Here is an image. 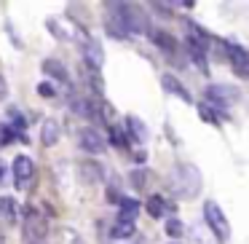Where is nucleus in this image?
Returning <instances> with one entry per match:
<instances>
[{"label": "nucleus", "instance_id": "nucleus-1", "mask_svg": "<svg viewBox=\"0 0 249 244\" xmlns=\"http://www.w3.org/2000/svg\"><path fill=\"white\" fill-rule=\"evenodd\" d=\"M169 188L177 199H196L201 190V172L193 164H177L169 172Z\"/></svg>", "mask_w": 249, "mask_h": 244}, {"label": "nucleus", "instance_id": "nucleus-2", "mask_svg": "<svg viewBox=\"0 0 249 244\" xmlns=\"http://www.w3.org/2000/svg\"><path fill=\"white\" fill-rule=\"evenodd\" d=\"M49 242V220L38 209H27L22 223V244H46Z\"/></svg>", "mask_w": 249, "mask_h": 244}, {"label": "nucleus", "instance_id": "nucleus-3", "mask_svg": "<svg viewBox=\"0 0 249 244\" xmlns=\"http://www.w3.org/2000/svg\"><path fill=\"white\" fill-rule=\"evenodd\" d=\"M204 220L209 225V231L214 233L220 242H228L231 239V223H228L225 212L217 201H204Z\"/></svg>", "mask_w": 249, "mask_h": 244}, {"label": "nucleus", "instance_id": "nucleus-4", "mask_svg": "<svg viewBox=\"0 0 249 244\" xmlns=\"http://www.w3.org/2000/svg\"><path fill=\"white\" fill-rule=\"evenodd\" d=\"M206 105H214V110H228L231 105H236L241 99L236 86L231 83H209L206 86Z\"/></svg>", "mask_w": 249, "mask_h": 244}, {"label": "nucleus", "instance_id": "nucleus-5", "mask_svg": "<svg viewBox=\"0 0 249 244\" xmlns=\"http://www.w3.org/2000/svg\"><path fill=\"white\" fill-rule=\"evenodd\" d=\"M121 19H124L126 35H142L150 30L145 11L140 6H134V3H121Z\"/></svg>", "mask_w": 249, "mask_h": 244}, {"label": "nucleus", "instance_id": "nucleus-6", "mask_svg": "<svg viewBox=\"0 0 249 244\" xmlns=\"http://www.w3.org/2000/svg\"><path fill=\"white\" fill-rule=\"evenodd\" d=\"M78 145H81L86 153H91V156H99V153L107 150V142H105V137L99 134L94 126H83V129L78 131Z\"/></svg>", "mask_w": 249, "mask_h": 244}, {"label": "nucleus", "instance_id": "nucleus-7", "mask_svg": "<svg viewBox=\"0 0 249 244\" xmlns=\"http://www.w3.org/2000/svg\"><path fill=\"white\" fill-rule=\"evenodd\" d=\"M225 62L238 73V75L249 78V51L244 46H236V43H228L225 40Z\"/></svg>", "mask_w": 249, "mask_h": 244}, {"label": "nucleus", "instance_id": "nucleus-8", "mask_svg": "<svg viewBox=\"0 0 249 244\" xmlns=\"http://www.w3.org/2000/svg\"><path fill=\"white\" fill-rule=\"evenodd\" d=\"M35 174V164L30 156H17L14 158V180H17V188L24 190L27 188V183L33 180Z\"/></svg>", "mask_w": 249, "mask_h": 244}, {"label": "nucleus", "instance_id": "nucleus-9", "mask_svg": "<svg viewBox=\"0 0 249 244\" xmlns=\"http://www.w3.org/2000/svg\"><path fill=\"white\" fill-rule=\"evenodd\" d=\"M78 177L86 185H97L105 180V169H102V164L94 161V158H83V161L78 164Z\"/></svg>", "mask_w": 249, "mask_h": 244}, {"label": "nucleus", "instance_id": "nucleus-10", "mask_svg": "<svg viewBox=\"0 0 249 244\" xmlns=\"http://www.w3.org/2000/svg\"><path fill=\"white\" fill-rule=\"evenodd\" d=\"M147 35H150L153 46H156L158 51H163L166 56L179 54V43H177V38H174L172 33H166V30H150Z\"/></svg>", "mask_w": 249, "mask_h": 244}, {"label": "nucleus", "instance_id": "nucleus-11", "mask_svg": "<svg viewBox=\"0 0 249 244\" xmlns=\"http://www.w3.org/2000/svg\"><path fill=\"white\" fill-rule=\"evenodd\" d=\"M161 86H163V92H169V94H174V97H179L182 102H193V97H190V92H188V86H185L182 81H179L177 75H172V73H163L161 75Z\"/></svg>", "mask_w": 249, "mask_h": 244}, {"label": "nucleus", "instance_id": "nucleus-12", "mask_svg": "<svg viewBox=\"0 0 249 244\" xmlns=\"http://www.w3.org/2000/svg\"><path fill=\"white\" fill-rule=\"evenodd\" d=\"M126 137H129L131 142H140V145H145V142H147L150 131H147L145 121H142L140 115H129V118H126Z\"/></svg>", "mask_w": 249, "mask_h": 244}, {"label": "nucleus", "instance_id": "nucleus-13", "mask_svg": "<svg viewBox=\"0 0 249 244\" xmlns=\"http://www.w3.org/2000/svg\"><path fill=\"white\" fill-rule=\"evenodd\" d=\"M81 78L83 83L89 86V97H99V94H105V83H102V75H99V70H94V67H89L86 62L81 65Z\"/></svg>", "mask_w": 249, "mask_h": 244}, {"label": "nucleus", "instance_id": "nucleus-14", "mask_svg": "<svg viewBox=\"0 0 249 244\" xmlns=\"http://www.w3.org/2000/svg\"><path fill=\"white\" fill-rule=\"evenodd\" d=\"M140 209H142V201L124 196V199H121V204H118V223H137Z\"/></svg>", "mask_w": 249, "mask_h": 244}, {"label": "nucleus", "instance_id": "nucleus-15", "mask_svg": "<svg viewBox=\"0 0 249 244\" xmlns=\"http://www.w3.org/2000/svg\"><path fill=\"white\" fill-rule=\"evenodd\" d=\"M59 134H62V126L56 118H46L43 126H40V142H43L46 148H54L56 142H59Z\"/></svg>", "mask_w": 249, "mask_h": 244}, {"label": "nucleus", "instance_id": "nucleus-16", "mask_svg": "<svg viewBox=\"0 0 249 244\" xmlns=\"http://www.w3.org/2000/svg\"><path fill=\"white\" fill-rule=\"evenodd\" d=\"M43 73L51 78V81H56V83H67V81H70V75H67V67L62 65L59 59H54V56L43 59Z\"/></svg>", "mask_w": 249, "mask_h": 244}, {"label": "nucleus", "instance_id": "nucleus-17", "mask_svg": "<svg viewBox=\"0 0 249 244\" xmlns=\"http://www.w3.org/2000/svg\"><path fill=\"white\" fill-rule=\"evenodd\" d=\"M86 65L89 67H94V70H102V65H105V51H102V46H99V40H89L86 46Z\"/></svg>", "mask_w": 249, "mask_h": 244}, {"label": "nucleus", "instance_id": "nucleus-18", "mask_svg": "<svg viewBox=\"0 0 249 244\" xmlns=\"http://www.w3.org/2000/svg\"><path fill=\"white\" fill-rule=\"evenodd\" d=\"M0 223L3 225H14L17 223V201L11 196H0Z\"/></svg>", "mask_w": 249, "mask_h": 244}, {"label": "nucleus", "instance_id": "nucleus-19", "mask_svg": "<svg viewBox=\"0 0 249 244\" xmlns=\"http://www.w3.org/2000/svg\"><path fill=\"white\" fill-rule=\"evenodd\" d=\"M145 209H147V215H150V217H161L163 212L174 209V204H169L166 199H161V196H150V199L145 201Z\"/></svg>", "mask_w": 249, "mask_h": 244}, {"label": "nucleus", "instance_id": "nucleus-20", "mask_svg": "<svg viewBox=\"0 0 249 244\" xmlns=\"http://www.w3.org/2000/svg\"><path fill=\"white\" fill-rule=\"evenodd\" d=\"M129 185L134 190H147V185H150V172L147 169H131L129 172Z\"/></svg>", "mask_w": 249, "mask_h": 244}, {"label": "nucleus", "instance_id": "nucleus-21", "mask_svg": "<svg viewBox=\"0 0 249 244\" xmlns=\"http://www.w3.org/2000/svg\"><path fill=\"white\" fill-rule=\"evenodd\" d=\"M134 233H137L134 223H118L115 220L113 228H110V236L113 239H134Z\"/></svg>", "mask_w": 249, "mask_h": 244}, {"label": "nucleus", "instance_id": "nucleus-22", "mask_svg": "<svg viewBox=\"0 0 249 244\" xmlns=\"http://www.w3.org/2000/svg\"><path fill=\"white\" fill-rule=\"evenodd\" d=\"M217 113H220V110L209 108L206 102H201V105H198V115L206 121V124H217V126H220V115H217Z\"/></svg>", "mask_w": 249, "mask_h": 244}, {"label": "nucleus", "instance_id": "nucleus-23", "mask_svg": "<svg viewBox=\"0 0 249 244\" xmlns=\"http://www.w3.org/2000/svg\"><path fill=\"white\" fill-rule=\"evenodd\" d=\"M182 231H185V225H182L179 217H169V220H166V236L179 239V236H182Z\"/></svg>", "mask_w": 249, "mask_h": 244}, {"label": "nucleus", "instance_id": "nucleus-24", "mask_svg": "<svg viewBox=\"0 0 249 244\" xmlns=\"http://www.w3.org/2000/svg\"><path fill=\"white\" fill-rule=\"evenodd\" d=\"M121 199H124V193H121V185L118 183H110L107 185V204H121Z\"/></svg>", "mask_w": 249, "mask_h": 244}, {"label": "nucleus", "instance_id": "nucleus-25", "mask_svg": "<svg viewBox=\"0 0 249 244\" xmlns=\"http://www.w3.org/2000/svg\"><path fill=\"white\" fill-rule=\"evenodd\" d=\"M110 140H113L115 148H126L129 145V140H126V134L121 129H115V126H110Z\"/></svg>", "mask_w": 249, "mask_h": 244}, {"label": "nucleus", "instance_id": "nucleus-26", "mask_svg": "<svg viewBox=\"0 0 249 244\" xmlns=\"http://www.w3.org/2000/svg\"><path fill=\"white\" fill-rule=\"evenodd\" d=\"M14 137H17V134H14L11 126H8V124H0V145H11ZM17 140H19V137H17Z\"/></svg>", "mask_w": 249, "mask_h": 244}, {"label": "nucleus", "instance_id": "nucleus-27", "mask_svg": "<svg viewBox=\"0 0 249 244\" xmlns=\"http://www.w3.org/2000/svg\"><path fill=\"white\" fill-rule=\"evenodd\" d=\"M38 94H40V97H46V99L56 97V89H54V83H49V81H40V83H38Z\"/></svg>", "mask_w": 249, "mask_h": 244}, {"label": "nucleus", "instance_id": "nucleus-28", "mask_svg": "<svg viewBox=\"0 0 249 244\" xmlns=\"http://www.w3.org/2000/svg\"><path fill=\"white\" fill-rule=\"evenodd\" d=\"M8 97V83H6V78L0 75V99H6Z\"/></svg>", "mask_w": 249, "mask_h": 244}, {"label": "nucleus", "instance_id": "nucleus-29", "mask_svg": "<svg viewBox=\"0 0 249 244\" xmlns=\"http://www.w3.org/2000/svg\"><path fill=\"white\" fill-rule=\"evenodd\" d=\"M3 174H6V167H3V164H0V183H3Z\"/></svg>", "mask_w": 249, "mask_h": 244}, {"label": "nucleus", "instance_id": "nucleus-30", "mask_svg": "<svg viewBox=\"0 0 249 244\" xmlns=\"http://www.w3.org/2000/svg\"><path fill=\"white\" fill-rule=\"evenodd\" d=\"M131 244H140V242H131Z\"/></svg>", "mask_w": 249, "mask_h": 244}]
</instances>
